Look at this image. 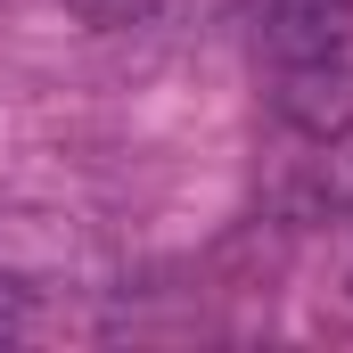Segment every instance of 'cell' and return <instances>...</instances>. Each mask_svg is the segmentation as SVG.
<instances>
[{"label":"cell","mask_w":353,"mask_h":353,"mask_svg":"<svg viewBox=\"0 0 353 353\" xmlns=\"http://www.w3.org/2000/svg\"><path fill=\"white\" fill-rule=\"evenodd\" d=\"M263 41L279 66H312V58H345L353 50V0H271Z\"/></svg>","instance_id":"cell-1"},{"label":"cell","mask_w":353,"mask_h":353,"mask_svg":"<svg viewBox=\"0 0 353 353\" xmlns=\"http://www.w3.org/2000/svg\"><path fill=\"white\" fill-rule=\"evenodd\" d=\"M279 115H288L296 132H312V140L345 132V123H353V74H345V58L288 66V74H279Z\"/></svg>","instance_id":"cell-2"}]
</instances>
